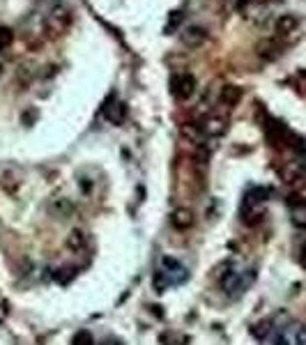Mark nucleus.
<instances>
[{
    "label": "nucleus",
    "mask_w": 306,
    "mask_h": 345,
    "mask_svg": "<svg viewBox=\"0 0 306 345\" xmlns=\"http://www.w3.org/2000/svg\"><path fill=\"white\" fill-rule=\"evenodd\" d=\"M161 269H164V274H166V276H171V279H168V283H182V281L186 279V269L180 265V262H175V260H171V258H164V262H161Z\"/></svg>",
    "instance_id": "obj_1"
}]
</instances>
